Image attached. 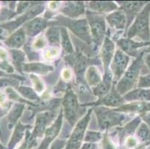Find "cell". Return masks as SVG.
Masks as SVG:
<instances>
[{
	"instance_id": "1",
	"label": "cell",
	"mask_w": 150,
	"mask_h": 149,
	"mask_svg": "<svg viewBox=\"0 0 150 149\" xmlns=\"http://www.w3.org/2000/svg\"><path fill=\"white\" fill-rule=\"evenodd\" d=\"M150 2H148L140 13L127 32L128 39L133 37L140 38L143 40H150Z\"/></svg>"
},
{
	"instance_id": "2",
	"label": "cell",
	"mask_w": 150,
	"mask_h": 149,
	"mask_svg": "<svg viewBox=\"0 0 150 149\" xmlns=\"http://www.w3.org/2000/svg\"><path fill=\"white\" fill-rule=\"evenodd\" d=\"M143 54L144 52H141L137 56V59L134 61L129 69L125 71L122 78L117 84L116 90L120 95H124L129 92L135 85L137 81H138L140 70L144 66Z\"/></svg>"
},
{
	"instance_id": "3",
	"label": "cell",
	"mask_w": 150,
	"mask_h": 149,
	"mask_svg": "<svg viewBox=\"0 0 150 149\" xmlns=\"http://www.w3.org/2000/svg\"><path fill=\"white\" fill-rule=\"evenodd\" d=\"M95 113L99 126L102 130L108 129L111 127L120 125L125 119V115L117 110H109L102 107L95 108Z\"/></svg>"
},
{
	"instance_id": "4",
	"label": "cell",
	"mask_w": 150,
	"mask_h": 149,
	"mask_svg": "<svg viewBox=\"0 0 150 149\" xmlns=\"http://www.w3.org/2000/svg\"><path fill=\"white\" fill-rule=\"evenodd\" d=\"M56 19L58 20L57 23L67 26L78 37L84 40L88 44H91L92 37H91V30L88 20L84 19L69 20V19L64 18L62 16H58Z\"/></svg>"
},
{
	"instance_id": "5",
	"label": "cell",
	"mask_w": 150,
	"mask_h": 149,
	"mask_svg": "<svg viewBox=\"0 0 150 149\" xmlns=\"http://www.w3.org/2000/svg\"><path fill=\"white\" fill-rule=\"evenodd\" d=\"M87 18L89 23L92 40L96 46H100L104 42L106 33V25L103 16L99 14L87 13Z\"/></svg>"
},
{
	"instance_id": "6",
	"label": "cell",
	"mask_w": 150,
	"mask_h": 149,
	"mask_svg": "<svg viewBox=\"0 0 150 149\" xmlns=\"http://www.w3.org/2000/svg\"><path fill=\"white\" fill-rule=\"evenodd\" d=\"M63 106L64 110L65 117L69 124L73 125L80 116H81L83 110L80 109L77 96L72 90L67 92L63 100Z\"/></svg>"
},
{
	"instance_id": "7",
	"label": "cell",
	"mask_w": 150,
	"mask_h": 149,
	"mask_svg": "<svg viewBox=\"0 0 150 149\" xmlns=\"http://www.w3.org/2000/svg\"><path fill=\"white\" fill-rule=\"evenodd\" d=\"M91 110H89L85 117H83L77 123L69 140L66 143L65 149H79L81 148V143L84 141L85 130L88 127L90 119H91Z\"/></svg>"
},
{
	"instance_id": "8",
	"label": "cell",
	"mask_w": 150,
	"mask_h": 149,
	"mask_svg": "<svg viewBox=\"0 0 150 149\" xmlns=\"http://www.w3.org/2000/svg\"><path fill=\"white\" fill-rule=\"evenodd\" d=\"M129 63V57L122 50H117L110 64L111 73L115 81L122 77Z\"/></svg>"
},
{
	"instance_id": "9",
	"label": "cell",
	"mask_w": 150,
	"mask_h": 149,
	"mask_svg": "<svg viewBox=\"0 0 150 149\" xmlns=\"http://www.w3.org/2000/svg\"><path fill=\"white\" fill-rule=\"evenodd\" d=\"M121 5V10L125 14L128 23L126 25H129L134 16L138 14L140 11L146 5L148 2H120Z\"/></svg>"
},
{
	"instance_id": "10",
	"label": "cell",
	"mask_w": 150,
	"mask_h": 149,
	"mask_svg": "<svg viewBox=\"0 0 150 149\" xmlns=\"http://www.w3.org/2000/svg\"><path fill=\"white\" fill-rule=\"evenodd\" d=\"M114 49L115 46L114 42L110 39V37H106L101 49V58L105 69V72L108 70L109 66L112 62L114 56Z\"/></svg>"
},
{
	"instance_id": "11",
	"label": "cell",
	"mask_w": 150,
	"mask_h": 149,
	"mask_svg": "<svg viewBox=\"0 0 150 149\" xmlns=\"http://www.w3.org/2000/svg\"><path fill=\"white\" fill-rule=\"evenodd\" d=\"M52 118L53 115L51 112L46 111L38 114L36 119L35 127L34 128L33 132L31 133V136L36 139V138L43 136L46 130V126L52 121Z\"/></svg>"
},
{
	"instance_id": "12",
	"label": "cell",
	"mask_w": 150,
	"mask_h": 149,
	"mask_svg": "<svg viewBox=\"0 0 150 149\" xmlns=\"http://www.w3.org/2000/svg\"><path fill=\"white\" fill-rule=\"evenodd\" d=\"M24 106L21 104H17L13 106V108L2 121V128L3 131H10L14 126L15 123L17 121L23 112Z\"/></svg>"
},
{
	"instance_id": "13",
	"label": "cell",
	"mask_w": 150,
	"mask_h": 149,
	"mask_svg": "<svg viewBox=\"0 0 150 149\" xmlns=\"http://www.w3.org/2000/svg\"><path fill=\"white\" fill-rule=\"evenodd\" d=\"M62 13L70 18H77L85 12V6L82 2H67L61 9Z\"/></svg>"
},
{
	"instance_id": "14",
	"label": "cell",
	"mask_w": 150,
	"mask_h": 149,
	"mask_svg": "<svg viewBox=\"0 0 150 149\" xmlns=\"http://www.w3.org/2000/svg\"><path fill=\"white\" fill-rule=\"evenodd\" d=\"M117 43L123 52L129 55L134 56V57L139 55L137 52L138 49L141 48L142 46L150 44V43H137L128 38L127 39H120L119 40L117 41Z\"/></svg>"
},
{
	"instance_id": "15",
	"label": "cell",
	"mask_w": 150,
	"mask_h": 149,
	"mask_svg": "<svg viewBox=\"0 0 150 149\" xmlns=\"http://www.w3.org/2000/svg\"><path fill=\"white\" fill-rule=\"evenodd\" d=\"M47 25H48L47 20H45L44 18L38 17L31 20L25 25L24 26L25 33L28 36L34 37L43 31Z\"/></svg>"
},
{
	"instance_id": "16",
	"label": "cell",
	"mask_w": 150,
	"mask_h": 149,
	"mask_svg": "<svg viewBox=\"0 0 150 149\" xmlns=\"http://www.w3.org/2000/svg\"><path fill=\"white\" fill-rule=\"evenodd\" d=\"M106 20L109 25L115 29H123L126 26V16L122 10L114 11L106 16Z\"/></svg>"
},
{
	"instance_id": "17",
	"label": "cell",
	"mask_w": 150,
	"mask_h": 149,
	"mask_svg": "<svg viewBox=\"0 0 150 149\" xmlns=\"http://www.w3.org/2000/svg\"><path fill=\"white\" fill-rule=\"evenodd\" d=\"M112 78L113 75L109 69L105 72V76L100 82V84L93 89L94 95L99 97L100 99L105 96L109 93V90L111 87Z\"/></svg>"
},
{
	"instance_id": "18",
	"label": "cell",
	"mask_w": 150,
	"mask_h": 149,
	"mask_svg": "<svg viewBox=\"0 0 150 149\" xmlns=\"http://www.w3.org/2000/svg\"><path fill=\"white\" fill-rule=\"evenodd\" d=\"M123 101L124 99L121 98V95L117 93L116 88H113L105 96L99 99L97 104L108 107H119L123 103Z\"/></svg>"
},
{
	"instance_id": "19",
	"label": "cell",
	"mask_w": 150,
	"mask_h": 149,
	"mask_svg": "<svg viewBox=\"0 0 150 149\" xmlns=\"http://www.w3.org/2000/svg\"><path fill=\"white\" fill-rule=\"evenodd\" d=\"M67 61L69 64L74 67L75 72H76L79 77L82 76L87 66H88V60L85 57L80 54H76L73 56H68Z\"/></svg>"
},
{
	"instance_id": "20",
	"label": "cell",
	"mask_w": 150,
	"mask_h": 149,
	"mask_svg": "<svg viewBox=\"0 0 150 149\" xmlns=\"http://www.w3.org/2000/svg\"><path fill=\"white\" fill-rule=\"evenodd\" d=\"M23 69L25 72H31L34 74L46 75L50 71L53 70V67L43 63H30L23 64Z\"/></svg>"
},
{
	"instance_id": "21",
	"label": "cell",
	"mask_w": 150,
	"mask_h": 149,
	"mask_svg": "<svg viewBox=\"0 0 150 149\" xmlns=\"http://www.w3.org/2000/svg\"><path fill=\"white\" fill-rule=\"evenodd\" d=\"M124 100L128 102L132 101H141V102H150V90L138 88L131 91L124 96Z\"/></svg>"
},
{
	"instance_id": "22",
	"label": "cell",
	"mask_w": 150,
	"mask_h": 149,
	"mask_svg": "<svg viewBox=\"0 0 150 149\" xmlns=\"http://www.w3.org/2000/svg\"><path fill=\"white\" fill-rule=\"evenodd\" d=\"M85 78L86 81L88 82V85L90 87H94V88L97 85H99L102 80V76H101L99 69L94 66H91L87 69L85 74Z\"/></svg>"
},
{
	"instance_id": "23",
	"label": "cell",
	"mask_w": 150,
	"mask_h": 149,
	"mask_svg": "<svg viewBox=\"0 0 150 149\" xmlns=\"http://www.w3.org/2000/svg\"><path fill=\"white\" fill-rule=\"evenodd\" d=\"M25 33L23 29H20L14 32L8 39L7 40L5 43L8 46L14 49H19L22 47L25 43Z\"/></svg>"
},
{
	"instance_id": "24",
	"label": "cell",
	"mask_w": 150,
	"mask_h": 149,
	"mask_svg": "<svg viewBox=\"0 0 150 149\" xmlns=\"http://www.w3.org/2000/svg\"><path fill=\"white\" fill-rule=\"evenodd\" d=\"M91 10L97 12H110L117 9V4L113 2H105V1H97V2H90L88 3Z\"/></svg>"
},
{
	"instance_id": "25",
	"label": "cell",
	"mask_w": 150,
	"mask_h": 149,
	"mask_svg": "<svg viewBox=\"0 0 150 149\" xmlns=\"http://www.w3.org/2000/svg\"><path fill=\"white\" fill-rule=\"evenodd\" d=\"M117 110L122 111H137L139 113H144L150 111V103L146 102H134L132 104L124 105L121 106Z\"/></svg>"
},
{
	"instance_id": "26",
	"label": "cell",
	"mask_w": 150,
	"mask_h": 149,
	"mask_svg": "<svg viewBox=\"0 0 150 149\" xmlns=\"http://www.w3.org/2000/svg\"><path fill=\"white\" fill-rule=\"evenodd\" d=\"M46 38L51 46H58L61 44V29L56 26H50L46 30Z\"/></svg>"
},
{
	"instance_id": "27",
	"label": "cell",
	"mask_w": 150,
	"mask_h": 149,
	"mask_svg": "<svg viewBox=\"0 0 150 149\" xmlns=\"http://www.w3.org/2000/svg\"><path fill=\"white\" fill-rule=\"evenodd\" d=\"M26 128H28V126H24L21 123H19L13 131L10 143H8V149H13L19 142L21 141L25 133Z\"/></svg>"
},
{
	"instance_id": "28",
	"label": "cell",
	"mask_w": 150,
	"mask_h": 149,
	"mask_svg": "<svg viewBox=\"0 0 150 149\" xmlns=\"http://www.w3.org/2000/svg\"><path fill=\"white\" fill-rule=\"evenodd\" d=\"M136 136L137 140L143 143V144H149L150 143V128L146 123H141L137 128L136 132Z\"/></svg>"
},
{
	"instance_id": "29",
	"label": "cell",
	"mask_w": 150,
	"mask_h": 149,
	"mask_svg": "<svg viewBox=\"0 0 150 149\" xmlns=\"http://www.w3.org/2000/svg\"><path fill=\"white\" fill-rule=\"evenodd\" d=\"M60 29H61V43L64 51L67 54H73L74 52V49L67 31L64 27Z\"/></svg>"
},
{
	"instance_id": "30",
	"label": "cell",
	"mask_w": 150,
	"mask_h": 149,
	"mask_svg": "<svg viewBox=\"0 0 150 149\" xmlns=\"http://www.w3.org/2000/svg\"><path fill=\"white\" fill-rule=\"evenodd\" d=\"M140 123V117H137L135 118L133 121H131L130 123H129L125 128L121 131V133L120 134L121 139H122L125 136H128V135H131L135 131L136 128H137L139 127V125Z\"/></svg>"
},
{
	"instance_id": "31",
	"label": "cell",
	"mask_w": 150,
	"mask_h": 149,
	"mask_svg": "<svg viewBox=\"0 0 150 149\" xmlns=\"http://www.w3.org/2000/svg\"><path fill=\"white\" fill-rule=\"evenodd\" d=\"M20 93L23 95L24 97L27 98V99H30V100H38V95L37 93L35 92V90L33 89H31V87H21L18 89Z\"/></svg>"
},
{
	"instance_id": "32",
	"label": "cell",
	"mask_w": 150,
	"mask_h": 149,
	"mask_svg": "<svg viewBox=\"0 0 150 149\" xmlns=\"http://www.w3.org/2000/svg\"><path fill=\"white\" fill-rule=\"evenodd\" d=\"M29 77L31 82H32V84H33L34 87H35V92L38 93H43L45 89V86L43 81L38 77V76L35 75V74H31Z\"/></svg>"
},
{
	"instance_id": "33",
	"label": "cell",
	"mask_w": 150,
	"mask_h": 149,
	"mask_svg": "<svg viewBox=\"0 0 150 149\" xmlns=\"http://www.w3.org/2000/svg\"><path fill=\"white\" fill-rule=\"evenodd\" d=\"M102 139V133L96 131H88L86 133L85 136L84 138V141L86 143H93L96 142H99Z\"/></svg>"
},
{
	"instance_id": "34",
	"label": "cell",
	"mask_w": 150,
	"mask_h": 149,
	"mask_svg": "<svg viewBox=\"0 0 150 149\" xmlns=\"http://www.w3.org/2000/svg\"><path fill=\"white\" fill-rule=\"evenodd\" d=\"M11 54L14 64L17 66H18L19 64V66L20 67L21 64H23L24 60H25V54L23 52L18 51V50H12Z\"/></svg>"
},
{
	"instance_id": "35",
	"label": "cell",
	"mask_w": 150,
	"mask_h": 149,
	"mask_svg": "<svg viewBox=\"0 0 150 149\" xmlns=\"http://www.w3.org/2000/svg\"><path fill=\"white\" fill-rule=\"evenodd\" d=\"M47 44V40L43 36H40L37 37L33 43V48L36 50H40L46 47Z\"/></svg>"
},
{
	"instance_id": "36",
	"label": "cell",
	"mask_w": 150,
	"mask_h": 149,
	"mask_svg": "<svg viewBox=\"0 0 150 149\" xmlns=\"http://www.w3.org/2000/svg\"><path fill=\"white\" fill-rule=\"evenodd\" d=\"M137 87L140 89H145L150 87V74L146 76H140L137 83Z\"/></svg>"
},
{
	"instance_id": "37",
	"label": "cell",
	"mask_w": 150,
	"mask_h": 149,
	"mask_svg": "<svg viewBox=\"0 0 150 149\" xmlns=\"http://www.w3.org/2000/svg\"><path fill=\"white\" fill-rule=\"evenodd\" d=\"M59 54V49L57 47H52L45 51L44 58L46 60H52Z\"/></svg>"
},
{
	"instance_id": "38",
	"label": "cell",
	"mask_w": 150,
	"mask_h": 149,
	"mask_svg": "<svg viewBox=\"0 0 150 149\" xmlns=\"http://www.w3.org/2000/svg\"><path fill=\"white\" fill-rule=\"evenodd\" d=\"M137 144H138L137 139L132 136H129L125 139V146L128 148H134L135 147H137Z\"/></svg>"
},
{
	"instance_id": "39",
	"label": "cell",
	"mask_w": 150,
	"mask_h": 149,
	"mask_svg": "<svg viewBox=\"0 0 150 149\" xmlns=\"http://www.w3.org/2000/svg\"><path fill=\"white\" fill-rule=\"evenodd\" d=\"M102 149H115V145L108 136H105L102 143Z\"/></svg>"
},
{
	"instance_id": "40",
	"label": "cell",
	"mask_w": 150,
	"mask_h": 149,
	"mask_svg": "<svg viewBox=\"0 0 150 149\" xmlns=\"http://www.w3.org/2000/svg\"><path fill=\"white\" fill-rule=\"evenodd\" d=\"M61 77L62 79L65 81H69L73 78V75H72V71L68 68H65L61 72Z\"/></svg>"
},
{
	"instance_id": "41",
	"label": "cell",
	"mask_w": 150,
	"mask_h": 149,
	"mask_svg": "<svg viewBox=\"0 0 150 149\" xmlns=\"http://www.w3.org/2000/svg\"><path fill=\"white\" fill-rule=\"evenodd\" d=\"M65 145H66V141L61 140V139H57L56 141L54 142L50 149H62Z\"/></svg>"
},
{
	"instance_id": "42",
	"label": "cell",
	"mask_w": 150,
	"mask_h": 149,
	"mask_svg": "<svg viewBox=\"0 0 150 149\" xmlns=\"http://www.w3.org/2000/svg\"><path fill=\"white\" fill-rule=\"evenodd\" d=\"M0 68L4 70L7 71L8 72H13V69L12 67L11 66L9 65L8 63L6 62H3L2 64H0Z\"/></svg>"
},
{
	"instance_id": "43",
	"label": "cell",
	"mask_w": 150,
	"mask_h": 149,
	"mask_svg": "<svg viewBox=\"0 0 150 149\" xmlns=\"http://www.w3.org/2000/svg\"><path fill=\"white\" fill-rule=\"evenodd\" d=\"M141 118L144 120V121L146 123V125H148L149 128H150V111L142 113Z\"/></svg>"
},
{
	"instance_id": "44",
	"label": "cell",
	"mask_w": 150,
	"mask_h": 149,
	"mask_svg": "<svg viewBox=\"0 0 150 149\" xmlns=\"http://www.w3.org/2000/svg\"><path fill=\"white\" fill-rule=\"evenodd\" d=\"M79 149H96V145L93 143H86L83 145Z\"/></svg>"
},
{
	"instance_id": "45",
	"label": "cell",
	"mask_w": 150,
	"mask_h": 149,
	"mask_svg": "<svg viewBox=\"0 0 150 149\" xmlns=\"http://www.w3.org/2000/svg\"><path fill=\"white\" fill-rule=\"evenodd\" d=\"M60 5L61 4L59 2H51L49 4V8L50 10H56L57 8H59Z\"/></svg>"
},
{
	"instance_id": "46",
	"label": "cell",
	"mask_w": 150,
	"mask_h": 149,
	"mask_svg": "<svg viewBox=\"0 0 150 149\" xmlns=\"http://www.w3.org/2000/svg\"><path fill=\"white\" fill-rule=\"evenodd\" d=\"M144 62H145V64H146L147 67L149 69L150 71V53L146 54L145 57H144Z\"/></svg>"
},
{
	"instance_id": "47",
	"label": "cell",
	"mask_w": 150,
	"mask_h": 149,
	"mask_svg": "<svg viewBox=\"0 0 150 149\" xmlns=\"http://www.w3.org/2000/svg\"><path fill=\"white\" fill-rule=\"evenodd\" d=\"M5 100H6L5 95L2 92H0V105H4V103L5 102Z\"/></svg>"
},
{
	"instance_id": "48",
	"label": "cell",
	"mask_w": 150,
	"mask_h": 149,
	"mask_svg": "<svg viewBox=\"0 0 150 149\" xmlns=\"http://www.w3.org/2000/svg\"><path fill=\"white\" fill-rule=\"evenodd\" d=\"M7 57V53L4 49L0 48V58L1 59H5Z\"/></svg>"
},
{
	"instance_id": "49",
	"label": "cell",
	"mask_w": 150,
	"mask_h": 149,
	"mask_svg": "<svg viewBox=\"0 0 150 149\" xmlns=\"http://www.w3.org/2000/svg\"><path fill=\"white\" fill-rule=\"evenodd\" d=\"M147 145L146 144H142L140 145H137V147H135L133 149H146V147Z\"/></svg>"
},
{
	"instance_id": "50",
	"label": "cell",
	"mask_w": 150,
	"mask_h": 149,
	"mask_svg": "<svg viewBox=\"0 0 150 149\" xmlns=\"http://www.w3.org/2000/svg\"><path fill=\"white\" fill-rule=\"evenodd\" d=\"M0 149H4L3 146H2V145H0Z\"/></svg>"
},
{
	"instance_id": "51",
	"label": "cell",
	"mask_w": 150,
	"mask_h": 149,
	"mask_svg": "<svg viewBox=\"0 0 150 149\" xmlns=\"http://www.w3.org/2000/svg\"><path fill=\"white\" fill-rule=\"evenodd\" d=\"M147 149H150V147H149V148H147Z\"/></svg>"
},
{
	"instance_id": "52",
	"label": "cell",
	"mask_w": 150,
	"mask_h": 149,
	"mask_svg": "<svg viewBox=\"0 0 150 149\" xmlns=\"http://www.w3.org/2000/svg\"><path fill=\"white\" fill-rule=\"evenodd\" d=\"M149 20H150V18H149Z\"/></svg>"
}]
</instances>
